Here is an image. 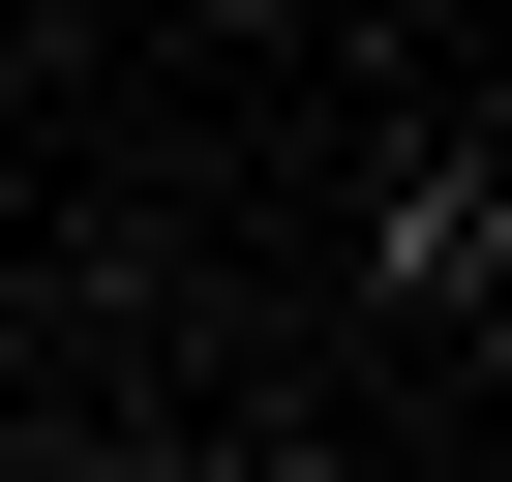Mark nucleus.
<instances>
[{
    "instance_id": "f257e3e1",
    "label": "nucleus",
    "mask_w": 512,
    "mask_h": 482,
    "mask_svg": "<svg viewBox=\"0 0 512 482\" xmlns=\"http://www.w3.org/2000/svg\"><path fill=\"white\" fill-rule=\"evenodd\" d=\"M482 272H512V211H482V181H392V302H422V332H482Z\"/></svg>"
}]
</instances>
